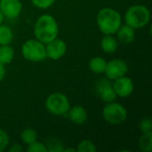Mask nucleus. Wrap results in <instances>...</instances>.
Instances as JSON below:
<instances>
[{
  "instance_id": "4468645a",
  "label": "nucleus",
  "mask_w": 152,
  "mask_h": 152,
  "mask_svg": "<svg viewBox=\"0 0 152 152\" xmlns=\"http://www.w3.org/2000/svg\"><path fill=\"white\" fill-rule=\"evenodd\" d=\"M118 47V42L112 35H105L101 40V48L106 53H113Z\"/></svg>"
},
{
  "instance_id": "c85d7f7f",
  "label": "nucleus",
  "mask_w": 152,
  "mask_h": 152,
  "mask_svg": "<svg viewBox=\"0 0 152 152\" xmlns=\"http://www.w3.org/2000/svg\"><path fill=\"white\" fill-rule=\"evenodd\" d=\"M3 20H4V15H3V13H2V12L0 10V24H2Z\"/></svg>"
},
{
  "instance_id": "b1692460",
  "label": "nucleus",
  "mask_w": 152,
  "mask_h": 152,
  "mask_svg": "<svg viewBox=\"0 0 152 152\" xmlns=\"http://www.w3.org/2000/svg\"><path fill=\"white\" fill-rule=\"evenodd\" d=\"M55 0H31L34 6L39 9H47L54 4Z\"/></svg>"
},
{
  "instance_id": "cd10ccee",
  "label": "nucleus",
  "mask_w": 152,
  "mask_h": 152,
  "mask_svg": "<svg viewBox=\"0 0 152 152\" xmlns=\"http://www.w3.org/2000/svg\"><path fill=\"white\" fill-rule=\"evenodd\" d=\"M76 151V150L74 149V148H67V149H64L63 150V151L62 152H75Z\"/></svg>"
},
{
  "instance_id": "9d476101",
  "label": "nucleus",
  "mask_w": 152,
  "mask_h": 152,
  "mask_svg": "<svg viewBox=\"0 0 152 152\" xmlns=\"http://www.w3.org/2000/svg\"><path fill=\"white\" fill-rule=\"evenodd\" d=\"M0 10L4 16L15 19L21 12L22 4L20 0H0Z\"/></svg>"
},
{
  "instance_id": "20e7f679",
  "label": "nucleus",
  "mask_w": 152,
  "mask_h": 152,
  "mask_svg": "<svg viewBox=\"0 0 152 152\" xmlns=\"http://www.w3.org/2000/svg\"><path fill=\"white\" fill-rule=\"evenodd\" d=\"M21 54L28 61L39 62L45 60V45L37 39L27 40L21 46Z\"/></svg>"
},
{
  "instance_id": "393cba45",
  "label": "nucleus",
  "mask_w": 152,
  "mask_h": 152,
  "mask_svg": "<svg viewBox=\"0 0 152 152\" xmlns=\"http://www.w3.org/2000/svg\"><path fill=\"white\" fill-rule=\"evenodd\" d=\"M9 144V136L7 133L0 128V152L4 151Z\"/></svg>"
},
{
  "instance_id": "6e6552de",
  "label": "nucleus",
  "mask_w": 152,
  "mask_h": 152,
  "mask_svg": "<svg viewBox=\"0 0 152 152\" xmlns=\"http://www.w3.org/2000/svg\"><path fill=\"white\" fill-rule=\"evenodd\" d=\"M45 51H46V57L52 60H59L63 57L67 52V45L66 43L60 39L55 38L51 42L45 44Z\"/></svg>"
},
{
  "instance_id": "2eb2a0df",
  "label": "nucleus",
  "mask_w": 152,
  "mask_h": 152,
  "mask_svg": "<svg viewBox=\"0 0 152 152\" xmlns=\"http://www.w3.org/2000/svg\"><path fill=\"white\" fill-rule=\"evenodd\" d=\"M106 65H107V61H105V59L100 56L94 57L89 61V69L92 72L95 74L104 73Z\"/></svg>"
},
{
  "instance_id": "f257e3e1",
  "label": "nucleus",
  "mask_w": 152,
  "mask_h": 152,
  "mask_svg": "<svg viewBox=\"0 0 152 152\" xmlns=\"http://www.w3.org/2000/svg\"><path fill=\"white\" fill-rule=\"evenodd\" d=\"M59 34V26L51 14H43L37 20L34 26V35L36 39L47 44L55 39Z\"/></svg>"
},
{
  "instance_id": "dca6fc26",
  "label": "nucleus",
  "mask_w": 152,
  "mask_h": 152,
  "mask_svg": "<svg viewBox=\"0 0 152 152\" xmlns=\"http://www.w3.org/2000/svg\"><path fill=\"white\" fill-rule=\"evenodd\" d=\"M13 58L14 51L10 45H0V63H2L3 65L9 64L10 62L12 61Z\"/></svg>"
},
{
  "instance_id": "0eeeda50",
  "label": "nucleus",
  "mask_w": 152,
  "mask_h": 152,
  "mask_svg": "<svg viewBox=\"0 0 152 152\" xmlns=\"http://www.w3.org/2000/svg\"><path fill=\"white\" fill-rule=\"evenodd\" d=\"M128 71V66L124 60L113 59L107 62L105 69V75L108 79L115 80L118 77L126 76Z\"/></svg>"
},
{
  "instance_id": "1a4fd4ad",
  "label": "nucleus",
  "mask_w": 152,
  "mask_h": 152,
  "mask_svg": "<svg viewBox=\"0 0 152 152\" xmlns=\"http://www.w3.org/2000/svg\"><path fill=\"white\" fill-rule=\"evenodd\" d=\"M112 87L117 96H119L121 98L129 97L133 94L134 88L132 79L126 76L115 79L114 83L112 84Z\"/></svg>"
},
{
  "instance_id": "f8f14e48",
  "label": "nucleus",
  "mask_w": 152,
  "mask_h": 152,
  "mask_svg": "<svg viewBox=\"0 0 152 152\" xmlns=\"http://www.w3.org/2000/svg\"><path fill=\"white\" fill-rule=\"evenodd\" d=\"M67 117L69 118V120L77 126H81L85 124L87 120V112L86 110L79 105L74 106L72 108H69Z\"/></svg>"
},
{
  "instance_id": "a211bd4d",
  "label": "nucleus",
  "mask_w": 152,
  "mask_h": 152,
  "mask_svg": "<svg viewBox=\"0 0 152 152\" xmlns=\"http://www.w3.org/2000/svg\"><path fill=\"white\" fill-rule=\"evenodd\" d=\"M13 38L12 30L5 25L0 24V45H9Z\"/></svg>"
},
{
  "instance_id": "6ab92c4d",
  "label": "nucleus",
  "mask_w": 152,
  "mask_h": 152,
  "mask_svg": "<svg viewBox=\"0 0 152 152\" xmlns=\"http://www.w3.org/2000/svg\"><path fill=\"white\" fill-rule=\"evenodd\" d=\"M20 138L21 141L26 143V144H29L35 141H37V134L36 132V130L32 129V128H26L24 129L21 134H20Z\"/></svg>"
},
{
  "instance_id": "ddd939ff",
  "label": "nucleus",
  "mask_w": 152,
  "mask_h": 152,
  "mask_svg": "<svg viewBox=\"0 0 152 152\" xmlns=\"http://www.w3.org/2000/svg\"><path fill=\"white\" fill-rule=\"evenodd\" d=\"M117 34V38L118 40L124 44V45H128L132 43L134 40L135 37V33H134V28L128 25H121L118 31L116 32Z\"/></svg>"
},
{
  "instance_id": "bb28decb",
  "label": "nucleus",
  "mask_w": 152,
  "mask_h": 152,
  "mask_svg": "<svg viewBox=\"0 0 152 152\" xmlns=\"http://www.w3.org/2000/svg\"><path fill=\"white\" fill-rule=\"evenodd\" d=\"M5 76V69L4 67V65L2 63H0V82L4 79Z\"/></svg>"
},
{
  "instance_id": "aec40b11",
  "label": "nucleus",
  "mask_w": 152,
  "mask_h": 152,
  "mask_svg": "<svg viewBox=\"0 0 152 152\" xmlns=\"http://www.w3.org/2000/svg\"><path fill=\"white\" fill-rule=\"evenodd\" d=\"M45 146L47 148V151L49 152H62L64 150L62 143L55 138L49 139L46 142Z\"/></svg>"
},
{
  "instance_id": "7ed1b4c3",
  "label": "nucleus",
  "mask_w": 152,
  "mask_h": 152,
  "mask_svg": "<svg viewBox=\"0 0 152 152\" xmlns=\"http://www.w3.org/2000/svg\"><path fill=\"white\" fill-rule=\"evenodd\" d=\"M151 20L150 10L142 4L130 6L125 14L126 24L133 28H141L145 27Z\"/></svg>"
},
{
  "instance_id": "4be33fe9",
  "label": "nucleus",
  "mask_w": 152,
  "mask_h": 152,
  "mask_svg": "<svg viewBox=\"0 0 152 152\" xmlns=\"http://www.w3.org/2000/svg\"><path fill=\"white\" fill-rule=\"evenodd\" d=\"M28 152H47V148L45 143L41 142L35 141L29 144H28L27 148Z\"/></svg>"
},
{
  "instance_id": "423d86ee",
  "label": "nucleus",
  "mask_w": 152,
  "mask_h": 152,
  "mask_svg": "<svg viewBox=\"0 0 152 152\" xmlns=\"http://www.w3.org/2000/svg\"><path fill=\"white\" fill-rule=\"evenodd\" d=\"M102 117L104 120L113 126L120 125L126 121L127 111L126 108L118 102H109L102 110Z\"/></svg>"
},
{
  "instance_id": "a878e982",
  "label": "nucleus",
  "mask_w": 152,
  "mask_h": 152,
  "mask_svg": "<svg viewBox=\"0 0 152 152\" xmlns=\"http://www.w3.org/2000/svg\"><path fill=\"white\" fill-rule=\"evenodd\" d=\"M23 151L21 145L20 144H13L9 148V152H20Z\"/></svg>"
},
{
  "instance_id": "f3484780",
  "label": "nucleus",
  "mask_w": 152,
  "mask_h": 152,
  "mask_svg": "<svg viewBox=\"0 0 152 152\" xmlns=\"http://www.w3.org/2000/svg\"><path fill=\"white\" fill-rule=\"evenodd\" d=\"M139 147L143 152H151L152 151V132L142 133L139 139Z\"/></svg>"
},
{
  "instance_id": "5701e85b",
  "label": "nucleus",
  "mask_w": 152,
  "mask_h": 152,
  "mask_svg": "<svg viewBox=\"0 0 152 152\" xmlns=\"http://www.w3.org/2000/svg\"><path fill=\"white\" fill-rule=\"evenodd\" d=\"M139 127L142 133H148L152 131V121L151 118L145 117L143 118L139 124Z\"/></svg>"
},
{
  "instance_id": "39448f33",
  "label": "nucleus",
  "mask_w": 152,
  "mask_h": 152,
  "mask_svg": "<svg viewBox=\"0 0 152 152\" xmlns=\"http://www.w3.org/2000/svg\"><path fill=\"white\" fill-rule=\"evenodd\" d=\"M46 110L55 116H67L70 108L68 97L61 93H53L50 94L45 101Z\"/></svg>"
},
{
  "instance_id": "f03ea898",
  "label": "nucleus",
  "mask_w": 152,
  "mask_h": 152,
  "mask_svg": "<svg viewBox=\"0 0 152 152\" xmlns=\"http://www.w3.org/2000/svg\"><path fill=\"white\" fill-rule=\"evenodd\" d=\"M99 29L104 35H114L122 24L120 13L110 7H105L99 11L96 17Z\"/></svg>"
},
{
  "instance_id": "412c9836",
  "label": "nucleus",
  "mask_w": 152,
  "mask_h": 152,
  "mask_svg": "<svg viewBox=\"0 0 152 152\" xmlns=\"http://www.w3.org/2000/svg\"><path fill=\"white\" fill-rule=\"evenodd\" d=\"M76 151L77 152H95L96 147L94 143L90 140H83L77 144V147L76 149Z\"/></svg>"
},
{
  "instance_id": "9b49d317",
  "label": "nucleus",
  "mask_w": 152,
  "mask_h": 152,
  "mask_svg": "<svg viewBox=\"0 0 152 152\" xmlns=\"http://www.w3.org/2000/svg\"><path fill=\"white\" fill-rule=\"evenodd\" d=\"M97 94L104 102H112L117 99V94L112 87V84L107 79H102L96 86Z\"/></svg>"
}]
</instances>
